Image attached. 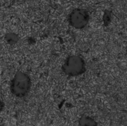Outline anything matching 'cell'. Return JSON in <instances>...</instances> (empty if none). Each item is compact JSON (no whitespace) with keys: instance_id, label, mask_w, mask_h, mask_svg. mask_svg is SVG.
Instances as JSON below:
<instances>
[{"instance_id":"cell-4","label":"cell","mask_w":127,"mask_h":126,"mask_svg":"<svg viewBox=\"0 0 127 126\" xmlns=\"http://www.w3.org/2000/svg\"><path fill=\"white\" fill-rule=\"evenodd\" d=\"M79 123L81 126H96L97 125L93 119L87 116L81 118L79 121Z\"/></svg>"},{"instance_id":"cell-3","label":"cell","mask_w":127,"mask_h":126,"mask_svg":"<svg viewBox=\"0 0 127 126\" xmlns=\"http://www.w3.org/2000/svg\"><path fill=\"white\" fill-rule=\"evenodd\" d=\"M90 16L87 10L77 8L73 10L69 16L68 20L71 26L76 29H82L88 24Z\"/></svg>"},{"instance_id":"cell-1","label":"cell","mask_w":127,"mask_h":126,"mask_svg":"<svg viewBox=\"0 0 127 126\" xmlns=\"http://www.w3.org/2000/svg\"><path fill=\"white\" fill-rule=\"evenodd\" d=\"M31 82L27 74L19 71L12 80L10 89L13 94L19 97L25 96L30 89Z\"/></svg>"},{"instance_id":"cell-8","label":"cell","mask_w":127,"mask_h":126,"mask_svg":"<svg viewBox=\"0 0 127 126\" xmlns=\"http://www.w3.org/2000/svg\"></svg>"},{"instance_id":"cell-6","label":"cell","mask_w":127,"mask_h":126,"mask_svg":"<svg viewBox=\"0 0 127 126\" xmlns=\"http://www.w3.org/2000/svg\"><path fill=\"white\" fill-rule=\"evenodd\" d=\"M103 19L104 23L105 26H108L110 24L112 20H111V13L109 11L106 10L104 11Z\"/></svg>"},{"instance_id":"cell-2","label":"cell","mask_w":127,"mask_h":126,"mask_svg":"<svg viewBox=\"0 0 127 126\" xmlns=\"http://www.w3.org/2000/svg\"><path fill=\"white\" fill-rule=\"evenodd\" d=\"M62 69L64 72L68 76H74L81 75L86 70L85 62L79 56H71L65 61Z\"/></svg>"},{"instance_id":"cell-5","label":"cell","mask_w":127,"mask_h":126,"mask_svg":"<svg viewBox=\"0 0 127 126\" xmlns=\"http://www.w3.org/2000/svg\"><path fill=\"white\" fill-rule=\"evenodd\" d=\"M5 39L7 43L12 45L16 44L19 40V37L18 35L14 33H9L6 34L5 36Z\"/></svg>"},{"instance_id":"cell-7","label":"cell","mask_w":127,"mask_h":126,"mask_svg":"<svg viewBox=\"0 0 127 126\" xmlns=\"http://www.w3.org/2000/svg\"><path fill=\"white\" fill-rule=\"evenodd\" d=\"M3 107V102H1L0 101V111L1 110L2 108Z\"/></svg>"}]
</instances>
